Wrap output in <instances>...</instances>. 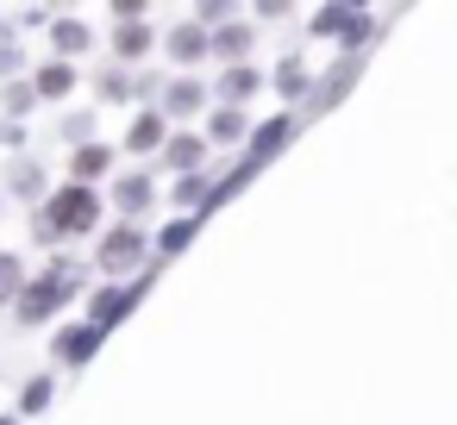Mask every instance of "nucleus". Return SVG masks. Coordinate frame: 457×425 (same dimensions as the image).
<instances>
[{"mask_svg": "<svg viewBox=\"0 0 457 425\" xmlns=\"http://www.w3.org/2000/svg\"><path fill=\"white\" fill-rule=\"evenodd\" d=\"M101 263H107V269H126V263H138V232H113V238L101 244Z\"/></svg>", "mask_w": 457, "mask_h": 425, "instance_id": "2", "label": "nucleus"}, {"mask_svg": "<svg viewBox=\"0 0 457 425\" xmlns=\"http://www.w3.org/2000/svg\"><path fill=\"white\" fill-rule=\"evenodd\" d=\"M195 101H201V88H188V82H182V88H176V94H170V107H182V113H188V107H195Z\"/></svg>", "mask_w": 457, "mask_h": 425, "instance_id": "10", "label": "nucleus"}, {"mask_svg": "<svg viewBox=\"0 0 457 425\" xmlns=\"http://www.w3.org/2000/svg\"><path fill=\"white\" fill-rule=\"evenodd\" d=\"M88 350H95V331H88V325H82V331H63V356H70V363H82Z\"/></svg>", "mask_w": 457, "mask_h": 425, "instance_id": "4", "label": "nucleus"}, {"mask_svg": "<svg viewBox=\"0 0 457 425\" xmlns=\"http://www.w3.org/2000/svg\"><path fill=\"white\" fill-rule=\"evenodd\" d=\"M13 288H20V269H13V263H7V257H0V300H7V294H13Z\"/></svg>", "mask_w": 457, "mask_h": 425, "instance_id": "9", "label": "nucleus"}, {"mask_svg": "<svg viewBox=\"0 0 457 425\" xmlns=\"http://www.w3.org/2000/svg\"><path fill=\"white\" fill-rule=\"evenodd\" d=\"M51 300H63V294H57V275L32 288V300H26V319H45V313H51Z\"/></svg>", "mask_w": 457, "mask_h": 425, "instance_id": "3", "label": "nucleus"}, {"mask_svg": "<svg viewBox=\"0 0 457 425\" xmlns=\"http://www.w3.org/2000/svg\"><path fill=\"white\" fill-rule=\"evenodd\" d=\"M95 213H101V200H95L88 188H63V194L51 200V225H57V232H82V225H95Z\"/></svg>", "mask_w": 457, "mask_h": 425, "instance_id": "1", "label": "nucleus"}, {"mask_svg": "<svg viewBox=\"0 0 457 425\" xmlns=\"http://www.w3.org/2000/svg\"><path fill=\"white\" fill-rule=\"evenodd\" d=\"M145 194H151L145 182H126V188H120V207H145Z\"/></svg>", "mask_w": 457, "mask_h": 425, "instance_id": "8", "label": "nucleus"}, {"mask_svg": "<svg viewBox=\"0 0 457 425\" xmlns=\"http://www.w3.org/2000/svg\"><path fill=\"white\" fill-rule=\"evenodd\" d=\"M38 88H45V94H63V88H70V69H45Z\"/></svg>", "mask_w": 457, "mask_h": 425, "instance_id": "6", "label": "nucleus"}, {"mask_svg": "<svg viewBox=\"0 0 457 425\" xmlns=\"http://www.w3.org/2000/svg\"><path fill=\"white\" fill-rule=\"evenodd\" d=\"M157 132H163L157 119H138V126H132V144H138V151H151V144H157Z\"/></svg>", "mask_w": 457, "mask_h": 425, "instance_id": "5", "label": "nucleus"}, {"mask_svg": "<svg viewBox=\"0 0 457 425\" xmlns=\"http://www.w3.org/2000/svg\"><path fill=\"white\" fill-rule=\"evenodd\" d=\"M101 163H107V151H82V157H76V169H82V176H95Z\"/></svg>", "mask_w": 457, "mask_h": 425, "instance_id": "11", "label": "nucleus"}, {"mask_svg": "<svg viewBox=\"0 0 457 425\" xmlns=\"http://www.w3.org/2000/svg\"><path fill=\"white\" fill-rule=\"evenodd\" d=\"M201 51H207L201 32H182V38H176V57H201Z\"/></svg>", "mask_w": 457, "mask_h": 425, "instance_id": "7", "label": "nucleus"}]
</instances>
